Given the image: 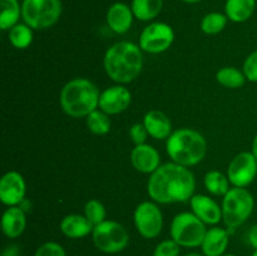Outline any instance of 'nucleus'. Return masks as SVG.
Masks as SVG:
<instances>
[{"label": "nucleus", "instance_id": "nucleus-22", "mask_svg": "<svg viewBox=\"0 0 257 256\" xmlns=\"http://www.w3.org/2000/svg\"><path fill=\"white\" fill-rule=\"evenodd\" d=\"M131 8L136 19L150 22L162 12L163 0H133Z\"/></svg>", "mask_w": 257, "mask_h": 256}, {"label": "nucleus", "instance_id": "nucleus-28", "mask_svg": "<svg viewBox=\"0 0 257 256\" xmlns=\"http://www.w3.org/2000/svg\"><path fill=\"white\" fill-rule=\"evenodd\" d=\"M227 15L218 12L206 14L201 20V30L207 35H216L222 32L227 25Z\"/></svg>", "mask_w": 257, "mask_h": 256}, {"label": "nucleus", "instance_id": "nucleus-7", "mask_svg": "<svg viewBox=\"0 0 257 256\" xmlns=\"http://www.w3.org/2000/svg\"><path fill=\"white\" fill-rule=\"evenodd\" d=\"M62 15L60 0H23L22 18L33 30L53 27Z\"/></svg>", "mask_w": 257, "mask_h": 256}, {"label": "nucleus", "instance_id": "nucleus-9", "mask_svg": "<svg viewBox=\"0 0 257 256\" xmlns=\"http://www.w3.org/2000/svg\"><path fill=\"white\" fill-rule=\"evenodd\" d=\"M136 230L143 238H156L163 228V215L155 201H143L136 207L133 213Z\"/></svg>", "mask_w": 257, "mask_h": 256}, {"label": "nucleus", "instance_id": "nucleus-33", "mask_svg": "<svg viewBox=\"0 0 257 256\" xmlns=\"http://www.w3.org/2000/svg\"><path fill=\"white\" fill-rule=\"evenodd\" d=\"M148 131L147 128L145 127L143 123H135V124L131 127L130 130V137L132 140V142L135 143V146L137 145H143L146 143L148 137Z\"/></svg>", "mask_w": 257, "mask_h": 256}, {"label": "nucleus", "instance_id": "nucleus-14", "mask_svg": "<svg viewBox=\"0 0 257 256\" xmlns=\"http://www.w3.org/2000/svg\"><path fill=\"white\" fill-rule=\"evenodd\" d=\"M192 212L206 225L216 226L222 220V207L206 195H193L190 200Z\"/></svg>", "mask_w": 257, "mask_h": 256}, {"label": "nucleus", "instance_id": "nucleus-15", "mask_svg": "<svg viewBox=\"0 0 257 256\" xmlns=\"http://www.w3.org/2000/svg\"><path fill=\"white\" fill-rule=\"evenodd\" d=\"M131 163L138 172L152 175L161 166L160 152L147 143L137 145L131 152Z\"/></svg>", "mask_w": 257, "mask_h": 256}, {"label": "nucleus", "instance_id": "nucleus-29", "mask_svg": "<svg viewBox=\"0 0 257 256\" xmlns=\"http://www.w3.org/2000/svg\"><path fill=\"white\" fill-rule=\"evenodd\" d=\"M84 216L93 226H97L103 221H105L107 211H105L104 205L100 201L89 200L84 206Z\"/></svg>", "mask_w": 257, "mask_h": 256}, {"label": "nucleus", "instance_id": "nucleus-35", "mask_svg": "<svg viewBox=\"0 0 257 256\" xmlns=\"http://www.w3.org/2000/svg\"><path fill=\"white\" fill-rule=\"evenodd\" d=\"M2 256H20V248L18 245H9L3 250Z\"/></svg>", "mask_w": 257, "mask_h": 256}, {"label": "nucleus", "instance_id": "nucleus-17", "mask_svg": "<svg viewBox=\"0 0 257 256\" xmlns=\"http://www.w3.org/2000/svg\"><path fill=\"white\" fill-rule=\"evenodd\" d=\"M230 243V231L227 228L213 227L207 228L203 242L201 245V252L205 256H222Z\"/></svg>", "mask_w": 257, "mask_h": 256}, {"label": "nucleus", "instance_id": "nucleus-10", "mask_svg": "<svg viewBox=\"0 0 257 256\" xmlns=\"http://www.w3.org/2000/svg\"><path fill=\"white\" fill-rule=\"evenodd\" d=\"M175 42V32L171 25L162 22L148 24L140 35V45L143 52L160 54L171 48Z\"/></svg>", "mask_w": 257, "mask_h": 256}, {"label": "nucleus", "instance_id": "nucleus-32", "mask_svg": "<svg viewBox=\"0 0 257 256\" xmlns=\"http://www.w3.org/2000/svg\"><path fill=\"white\" fill-rule=\"evenodd\" d=\"M242 72L246 79L251 83H257V50H253L243 62Z\"/></svg>", "mask_w": 257, "mask_h": 256}, {"label": "nucleus", "instance_id": "nucleus-39", "mask_svg": "<svg viewBox=\"0 0 257 256\" xmlns=\"http://www.w3.org/2000/svg\"><path fill=\"white\" fill-rule=\"evenodd\" d=\"M222 256H237V255H235V253H223Z\"/></svg>", "mask_w": 257, "mask_h": 256}, {"label": "nucleus", "instance_id": "nucleus-8", "mask_svg": "<svg viewBox=\"0 0 257 256\" xmlns=\"http://www.w3.org/2000/svg\"><path fill=\"white\" fill-rule=\"evenodd\" d=\"M92 240L95 247L103 253H118L130 243V233L122 223L105 220L94 226Z\"/></svg>", "mask_w": 257, "mask_h": 256}, {"label": "nucleus", "instance_id": "nucleus-1", "mask_svg": "<svg viewBox=\"0 0 257 256\" xmlns=\"http://www.w3.org/2000/svg\"><path fill=\"white\" fill-rule=\"evenodd\" d=\"M195 190L196 178L192 171L172 161L161 165L147 182L151 200L162 205L190 201Z\"/></svg>", "mask_w": 257, "mask_h": 256}, {"label": "nucleus", "instance_id": "nucleus-19", "mask_svg": "<svg viewBox=\"0 0 257 256\" xmlns=\"http://www.w3.org/2000/svg\"><path fill=\"white\" fill-rule=\"evenodd\" d=\"M142 123L147 128L148 135L155 140H167L173 132L171 119L162 110L152 109L147 112Z\"/></svg>", "mask_w": 257, "mask_h": 256}, {"label": "nucleus", "instance_id": "nucleus-25", "mask_svg": "<svg viewBox=\"0 0 257 256\" xmlns=\"http://www.w3.org/2000/svg\"><path fill=\"white\" fill-rule=\"evenodd\" d=\"M216 80L218 84L230 89H238L246 83V77L242 70L235 67H223L216 73Z\"/></svg>", "mask_w": 257, "mask_h": 256}, {"label": "nucleus", "instance_id": "nucleus-12", "mask_svg": "<svg viewBox=\"0 0 257 256\" xmlns=\"http://www.w3.org/2000/svg\"><path fill=\"white\" fill-rule=\"evenodd\" d=\"M132 103V93L123 84L105 88L100 92L99 109L109 115L124 112Z\"/></svg>", "mask_w": 257, "mask_h": 256}, {"label": "nucleus", "instance_id": "nucleus-6", "mask_svg": "<svg viewBox=\"0 0 257 256\" xmlns=\"http://www.w3.org/2000/svg\"><path fill=\"white\" fill-rule=\"evenodd\" d=\"M207 227L193 212H181L173 217L171 222V238L181 247H201Z\"/></svg>", "mask_w": 257, "mask_h": 256}, {"label": "nucleus", "instance_id": "nucleus-31", "mask_svg": "<svg viewBox=\"0 0 257 256\" xmlns=\"http://www.w3.org/2000/svg\"><path fill=\"white\" fill-rule=\"evenodd\" d=\"M34 256H67L64 247L55 241H48L42 243L35 250Z\"/></svg>", "mask_w": 257, "mask_h": 256}, {"label": "nucleus", "instance_id": "nucleus-36", "mask_svg": "<svg viewBox=\"0 0 257 256\" xmlns=\"http://www.w3.org/2000/svg\"><path fill=\"white\" fill-rule=\"evenodd\" d=\"M251 152H252V155L257 158V135L253 137V140H252V145H251Z\"/></svg>", "mask_w": 257, "mask_h": 256}, {"label": "nucleus", "instance_id": "nucleus-18", "mask_svg": "<svg viewBox=\"0 0 257 256\" xmlns=\"http://www.w3.org/2000/svg\"><path fill=\"white\" fill-rule=\"evenodd\" d=\"M27 227V212L20 206H10L2 217V230L8 238H18Z\"/></svg>", "mask_w": 257, "mask_h": 256}, {"label": "nucleus", "instance_id": "nucleus-13", "mask_svg": "<svg viewBox=\"0 0 257 256\" xmlns=\"http://www.w3.org/2000/svg\"><path fill=\"white\" fill-rule=\"evenodd\" d=\"M27 183L18 171H9L0 180V201L5 206H19L25 198Z\"/></svg>", "mask_w": 257, "mask_h": 256}, {"label": "nucleus", "instance_id": "nucleus-16", "mask_svg": "<svg viewBox=\"0 0 257 256\" xmlns=\"http://www.w3.org/2000/svg\"><path fill=\"white\" fill-rule=\"evenodd\" d=\"M133 19H135V15H133L132 8L120 2L110 5L107 10V15H105L108 27L115 34L127 33L132 27Z\"/></svg>", "mask_w": 257, "mask_h": 256}, {"label": "nucleus", "instance_id": "nucleus-4", "mask_svg": "<svg viewBox=\"0 0 257 256\" xmlns=\"http://www.w3.org/2000/svg\"><path fill=\"white\" fill-rule=\"evenodd\" d=\"M166 151L172 162L192 167L202 162L207 153V141L198 131L180 128L166 140Z\"/></svg>", "mask_w": 257, "mask_h": 256}, {"label": "nucleus", "instance_id": "nucleus-38", "mask_svg": "<svg viewBox=\"0 0 257 256\" xmlns=\"http://www.w3.org/2000/svg\"><path fill=\"white\" fill-rule=\"evenodd\" d=\"M183 3H187V4H196V3H200L201 0H181Z\"/></svg>", "mask_w": 257, "mask_h": 256}, {"label": "nucleus", "instance_id": "nucleus-34", "mask_svg": "<svg viewBox=\"0 0 257 256\" xmlns=\"http://www.w3.org/2000/svg\"><path fill=\"white\" fill-rule=\"evenodd\" d=\"M246 237H247L248 245H250L253 250H257V223L251 226Z\"/></svg>", "mask_w": 257, "mask_h": 256}, {"label": "nucleus", "instance_id": "nucleus-11", "mask_svg": "<svg viewBox=\"0 0 257 256\" xmlns=\"http://www.w3.org/2000/svg\"><path fill=\"white\" fill-rule=\"evenodd\" d=\"M226 175L233 187L246 188L257 176V158L251 151L240 152L230 162Z\"/></svg>", "mask_w": 257, "mask_h": 256}, {"label": "nucleus", "instance_id": "nucleus-3", "mask_svg": "<svg viewBox=\"0 0 257 256\" xmlns=\"http://www.w3.org/2000/svg\"><path fill=\"white\" fill-rule=\"evenodd\" d=\"M100 92L97 85L87 78H74L60 90V107L65 114L73 118L88 117L99 107Z\"/></svg>", "mask_w": 257, "mask_h": 256}, {"label": "nucleus", "instance_id": "nucleus-20", "mask_svg": "<svg viewBox=\"0 0 257 256\" xmlns=\"http://www.w3.org/2000/svg\"><path fill=\"white\" fill-rule=\"evenodd\" d=\"M59 228L65 237L77 240V238L87 237L88 235H90L94 226L88 221L84 215L70 213L60 221Z\"/></svg>", "mask_w": 257, "mask_h": 256}, {"label": "nucleus", "instance_id": "nucleus-21", "mask_svg": "<svg viewBox=\"0 0 257 256\" xmlns=\"http://www.w3.org/2000/svg\"><path fill=\"white\" fill-rule=\"evenodd\" d=\"M256 0H226L225 14L233 23H243L252 17Z\"/></svg>", "mask_w": 257, "mask_h": 256}, {"label": "nucleus", "instance_id": "nucleus-23", "mask_svg": "<svg viewBox=\"0 0 257 256\" xmlns=\"http://www.w3.org/2000/svg\"><path fill=\"white\" fill-rule=\"evenodd\" d=\"M203 183H205L206 190L213 196H222L223 197L231 188V182L227 175L217 170L208 171L203 177Z\"/></svg>", "mask_w": 257, "mask_h": 256}, {"label": "nucleus", "instance_id": "nucleus-27", "mask_svg": "<svg viewBox=\"0 0 257 256\" xmlns=\"http://www.w3.org/2000/svg\"><path fill=\"white\" fill-rule=\"evenodd\" d=\"M110 115L107 114L105 112L100 110L99 108L93 110L89 115L87 117V127L93 135L97 136H104L109 133L110 125Z\"/></svg>", "mask_w": 257, "mask_h": 256}, {"label": "nucleus", "instance_id": "nucleus-40", "mask_svg": "<svg viewBox=\"0 0 257 256\" xmlns=\"http://www.w3.org/2000/svg\"><path fill=\"white\" fill-rule=\"evenodd\" d=\"M251 256H257V250H253V252L251 253Z\"/></svg>", "mask_w": 257, "mask_h": 256}, {"label": "nucleus", "instance_id": "nucleus-37", "mask_svg": "<svg viewBox=\"0 0 257 256\" xmlns=\"http://www.w3.org/2000/svg\"><path fill=\"white\" fill-rule=\"evenodd\" d=\"M182 256H205L202 252H188V253H185V255Z\"/></svg>", "mask_w": 257, "mask_h": 256}, {"label": "nucleus", "instance_id": "nucleus-30", "mask_svg": "<svg viewBox=\"0 0 257 256\" xmlns=\"http://www.w3.org/2000/svg\"><path fill=\"white\" fill-rule=\"evenodd\" d=\"M181 246L173 238L162 240L153 250V256H181Z\"/></svg>", "mask_w": 257, "mask_h": 256}, {"label": "nucleus", "instance_id": "nucleus-5", "mask_svg": "<svg viewBox=\"0 0 257 256\" xmlns=\"http://www.w3.org/2000/svg\"><path fill=\"white\" fill-rule=\"evenodd\" d=\"M222 221L231 232L242 226L252 215L255 198L252 193L243 187H231L222 198Z\"/></svg>", "mask_w": 257, "mask_h": 256}, {"label": "nucleus", "instance_id": "nucleus-2", "mask_svg": "<svg viewBox=\"0 0 257 256\" xmlns=\"http://www.w3.org/2000/svg\"><path fill=\"white\" fill-rule=\"evenodd\" d=\"M143 50L132 42H118L110 45L103 58L108 77L118 84H128L138 78L143 68Z\"/></svg>", "mask_w": 257, "mask_h": 256}, {"label": "nucleus", "instance_id": "nucleus-24", "mask_svg": "<svg viewBox=\"0 0 257 256\" xmlns=\"http://www.w3.org/2000/svg\"><path fill=\"white\" fill-rule=\"evenodd\" d=\"M0 28L2 30H10L19 23L22 17V5L18 0H0Z\"/></svg>", "mask_w": 257, "mask_h": 256}, {"label": "nucleus", "instance_id": "nucleus-26", "mask_svg": "<svg viewBox=\"0 0 257 256\" xmlns=\"http://www.w3.org/2000/svg\"><path fill=\"white\" fill-rule=\"evenodd\" d=\"M9 42L17 49H25L33 42V29L25 23H18L9 30Z\"/></svg>", "mask_w": 257, "mask_h": 256}]
</instances>
